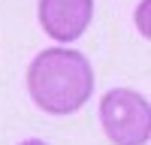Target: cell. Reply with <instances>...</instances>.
Returning a JSON list of instances; mask_svg holds the SVG:
<instances>
[{
  "instance_id": "1",
  "label": "cell",
  "mask_w": 151,
  "mask_h": 145,
  "mask_svg": "<svg viewBox=\"0 0 151 145\" xmlns=\"http://www.w3.org/2000/svg\"><path fill=\"white\" fill-rule=\"evenodd\" d=\"M27 94L48 115H76L94 94V67L76 48H42L27 64Z\"/></svg>"
},
{
  "instance_id": "4",
  "label": "cell",
  "mask_w": 151,
  "mask_h": 145,
  "mask_svg": "<svg viewBox=\"0 0 151 145\" xmlns=\"http://www.w3.org/2000/svg\"><path fill=\"white\" fill-rule=\"evenodd\" d=\"M148 9H151V0H142L139 3V9H136V27H139V33L145 36H151V24H148Z\"/></svg>"
},
{
  "instance_id": "5",
  "label": "cell",
  "mask_w": 151,
  "mask_h": 145,
  "mask_svg": "<svg viewBox=\"0 0 151 145\" xmlns=\"http://www.w3.org/2000/svg\"><path fill=\"white\" fill-rule=\"evenodd\" d=\"M18 145H48L45 139H24V142H18Z\"/></svg>"
},
{
  "instance_id": "3",
  "label": "cell",
  "mask_w": 151,
  "mask_h": 145,
  "mask_svg": "<svg viewBox=\"0 0 151 145\" xmlns=\"http://www.w3.org/2000/svg\"><path fill=\"white\" fill-rule=\"evenodd\" d=\"M40 27L55 42H76L94 21V0H40Z\"/></svg>"
},
{
  "instance_id": "2",
  "label": "cell",
  "mask_w": 151,
  "mask_h": 145,
  "mask_svg": "<svg viewBox=\"0 0 151 145\" xmlns=\"http://www.w3.org/2000/svg\"><path fill=\"white\" fill-rule=\"evenodd\" d=\"M100 124L112 145H148L151 103L133 88H109L100 100Z\"/></svg>"
}]
</instances>
